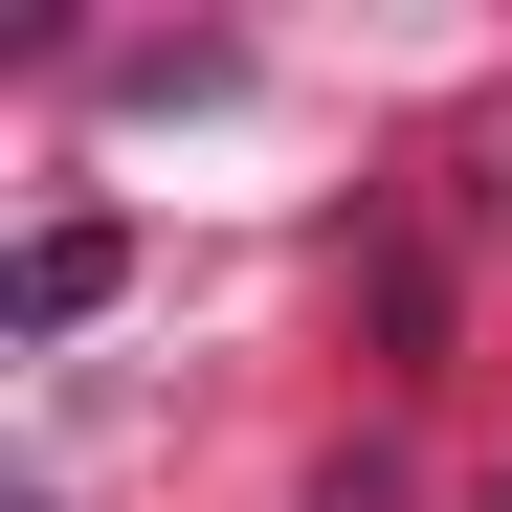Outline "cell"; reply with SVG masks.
Masks as SVG:
<instances>
[{"label":"cell","mask_w":512,"mask_h":512,"mask_svg":"<svg viewBox=\"0 0 512 512\" xmlns=\"http://www.w3.org/2000/svg\"><path fill=\"white\" fill-rule=\"evenodd\" d=\"M90 290H112V223H45V245H23V334H67Z\"/></svg>","instance_id":"cell-1"}]
</instances>
